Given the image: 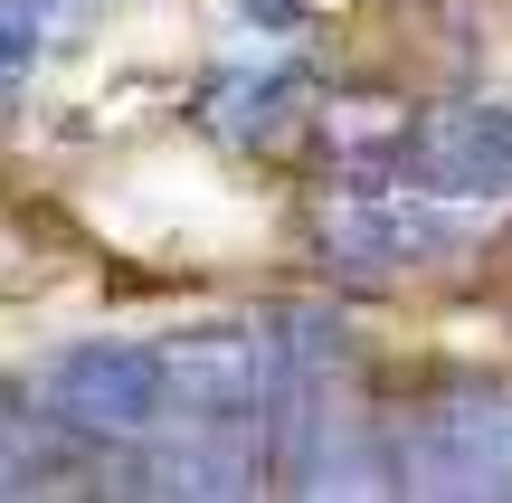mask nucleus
<instances>
[{
  "label": "nucleus",
  "instance_id": "f257e3e1",
  "mask_svg": "<svg viewBox=\"0 0 512 503\" xmlns=\"http://www.w3.org/2000/svg\"><path fill=\"white\" fill-rule=\"evenodd\" d=\"M162 371H171V428H181V437H228V447L266 456L275 390H285V352H275V333L200 323V333H171L162 342Z\"/></svg>",
  "mask_w": 512,
  "mask_h": 503
},
{
  "label": "nucleus",
  "instance_id": "f03ea898",
  "mask_svg": "<svg viewBox=\"0 0 512 503\" xmlns=\"http://www.w3.org/2000/svg\"><path fill=\"white\" fill-rule=\"evenodd\" d=\"M408 494H512V390H437L389 437Z\"/></svg>",
  "mask_w": 512,
  "mask_h": 503
},
{
  "label": "nucleus",
  "instance_id": "7ed1b4c3",
  "mask_svg": "<svg viewBox=\"0 0 512 503\" xmlns=\"http://www.w3.org/2000/svg\"><path fill=\"white\" fill-rule=\"evenodd\" d=\"M67 428H86L95 447H152L171 428V371H162V342H67L38 380Z\"/></svg>",
  "mask_w": 512,
  "mask_h": 503
},
{
  "label": "nucleus",
  "instance_id": "20e7f679",
  "mask_svg": "<svg viewBox=\"0 0 512 503\" xmlns=\"http://www.w3.org/2000/svg\"><path fill=\"white\" fill-rule=\"evenodd\" d=\"M313 247H323L332 276L351 285H399V276H427V266H446L465 247V219H446V200H427V190H351V200L323 209V228H313Z\"/></svg>",
  "mask_w": 512,
  "mask_h": 503
},
{
  "label": "nucleus",
  "instance_id": "39448f33",
  "mask_svg": "<svg viewBox=\"0 0 512 503\" xmlns=\"http://www.w3.org/2000/svg\"><path fill=\"white\" fill-rule=\"evenodd\" d=\"M389 181L427 190V200H512V105L503 95H456V105H418Z\"/></svg>",
  "mask_w": 512,
  "mask_h": 503
},
{
  "label": "nucleus",
  "instance_id": "423d86ee",
  "mask_svg": "<svg viewBox=\"0 0 512 503\" xmlns=\"http://www.w3.org/2000/svg\"><path fill=\"white\" fill-rule=\"evenodd\" d=\"M105 456L114 447H95L86 428H67L48 399L0 380V494H76Z\"/></svg>",
  "mask_w": 512,
  "mask_h": 503
},
{
  "label": "nucleus",
  "instance_id": "0eeeda50",
  "mask_svg": "<svg viewBox=\"0 0 512 503\" xmlns=\"http://www.w3.org/2000/svg\"><path fill=\"white\" fill-rule=\"evenodd\" d=\"M294 105H304V67H238L200 86L209 133H228V143H275L294 124Z\"/></svg>",
  "mask_w": 512,
  "mask_h": 503
},
{
  "label": "nucleus",
  "instance_id": "6e6552de",
  "mask_svg": "<svg viewBox=\"0 0 512 503\" xmlns=\"http://www.w3.org/2000/svg\"><path fill=\"white\" fill-rule=\"evenodd\" d=\"M399 143H408V105H389V95H351V105L323 114V152L342 181H389Z\"/></svg>",
  "mask_w": 512,
  "mask_h": 503
},
{
  "label": "nucleus",
  "instance_id": "1a4fd4ad",
  "mask_svg": "<svg viewBox=\"0 0 512 503\" xmlns=\"http://www.w3.org/2000/svg\"><path fill=\"white\" fill-rule=\"evenodd\" d=\"M38 57V0H0V86Z\"/></svg>",
  "mask_w": 512,
  "mask_h": 503
}]
</instances>
